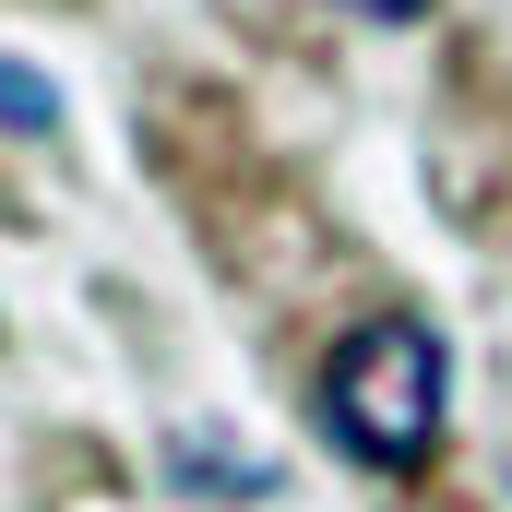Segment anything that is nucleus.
<instances>
[{"mask_svg":"<svg viewBox=\"0 0 512 512\" xmlns=\"http://www.w3.org/2000/svg\"><path fill=\"white\" fill-rule=\"evenodd\" d=\"M0 131L48 143V131H60V84H48V72H24V60H0Z\"/></svg>","mask_w":512,"mask_h":512,"instance_id":"obj_3","label":"nucleus"},{"mask_svg":"<svg viewBox=\"0 0 512 512\" xmlns=\"http://www.w3.org/2000/svg\"><path fill=\"white\" fill-rule=\"evenodd\" d=\"M346 12H358V24H417L429 0H346Z\"/></svg>","mask_w":512,"mask_h":512,"instance_id":"obj_4","label":"nucleus"},{"mask_svg":"<svg viewBox=\"0 0 512 512\" xmlns=\"http://www.w3.org/2000/svg\"><path fill=\"white\" fill-rule=\"evenodd\" d=\"M167 477H179L191 501H262V489H274V453L227 441V429H179V441H167Z\"/></svg>","mask_w":512,"mask_h":512,"instance_id":"obj_2","label":"nucleus"},{"mask_svg":"<svg viewBox=\"0 0 512 512\" xmlns=\"http://www.w3.org/2000/svg\"><path fill=\"white\" fill-rule=\"evenodd\" d=\"M441 417H453V358L417 310H370L334 358H322V429L358 453V465H429L441 453Z\"/></svg>","mask_w":512,"mask_h":512,"instance_id":"obj_1","label":"nucleus"}]
</instances>
